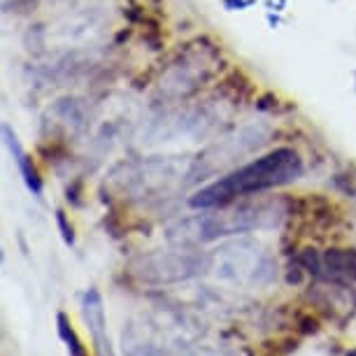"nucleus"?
<instances>
[{
	"instance_id": "5",
	"label": "nucleus",
	"mask_w": 356,
	"mask_h": 356,
	"mask_svg": "<svg viewBox=\"0 0 356 356\" xmlns=\"http://www.w3.org/2000/svg\"><path fill=\"white\" fill-rule=\"evenodd\" d=\"M214 91H217V96L224 98L228 105L243 107L254 100L257 84H254V79L247 75L243 68H231L228 72H224V77H219Z\"/></svg>"
},
{
	"instance_id": "4",
	"label": "nucleus",
	"mask_w": 356,
	"mask_h": 356,
	"mask_svg": "<svg viewBox=\"0 0 356 356\" xmlns=\"http://www.w3.org/2000/svg\"><path fill=\"white\" fill-rule=\"evenodd\" d=\"M82 317L86 328L93 335V347H96L98 356H114L110 335H107V319H105V307L103 298H100L98 289H89L82 298Z\"/></svg>"
},
{
	"instance_id": "8",
	"label": "nucleus",
	"mask_w": 356,
	"mask_h": 356,
	"mask_svg": "<svg viewBox=\"0 0 356 356\" xmlns=\"http://www.w3.org/2000/svg\"><path fill=\"white\" fill-rule=\"evenodd\" d=\"M56 324H58V335H61V340L65 342V347H68V354L70 356H89L86 347L82 345V340H79L77 331L70 326V319L65 317L63 312L56 317Z\"/></svg>"
},
{
	"instance_id": "10",
	"label": "nucleus",
	"mask_w": 356,
	"mask_h": 356,
	"mask_svg": "<svg viewBox=\"0 0 356 356\" xmlns=\"http://www.w3.org/2000/svg\"><path fill=\"white\" fill-rule=\"evenodd\" d=\"M56 224H58V231H61L65 245H72L75 243V228H72V224L68 221V214H65L63 210L56 212Z\"/></svg>"
},
{
	"instance_id": "3",
	"label": "nucleus",
	"mask_w": 356,
	"mask_h": 356,
	"mask_svg": "<svg viewBox=\"0 0 356 356\" xmlns=\"http://www.w3.org/2000/svg\"><path fill=\"white\" fill-rule=\"evenodd\" d=\"M210 259L193 252H159L138 257L131 264V273L147 282H175L184 280L207 268Z\"/></svg>"
},
{
	"instance_id": "2",
	"label": "nucleus",
	"mask_w": 356,
	"mask_h": 356,
	"mask_svg": "<svg viewBox=\"0 0 356 356\" xmlns=\"http://www.w3.org/2000/svg\"><path fill=\"white\" fill-rule=\"evenodd\" d=\"M275 224V210L270 205H226L203 210L189 219H182L168 228V240L177 247H191L210 240L240 235L254 228H266Z\"/></svg>"
},
{
	"instance_id": "7",
	"label": "nucleus",
	"mask_w": 356,
	"mask_h": 356,
	"mask_svg": "<svg viewBox=\"0 0 356 356\" xmlns=\"http://www.w3.org/2000/svg\"><path fill=\"white\" fill-rule=\"evenodd\" d=\"M324 270L335 280L356 282V250L354 247H333L321 257Z\"/></svg>"
},
{
	"instance_id": "6",
	"label": "nucleus",
	"mask_w": 356,
	"mask_h": 356,
	"mask_svg": "<svg viewBox=\"0 0 356 356\" xmlns=\"http://www.w3.org/2000/svg\"><path fill=\"white\" fill-rule=\"evenodd\" d=\"M3 136H5V143H8V147H10V152L15 154V161H17L19 172H22L26 186H29V189L35 193V196H40V193H42V177H40V170H38L35 161H33V156H31L29 152L22 149V145H19L17 136L12 133V129H10L8 124L3 126Z\"/></svg>"
},
{
	"instance_id": "11",
	"label": "nucleus",
	"mask_w": 356,
	"mask_h": 356,
	"mask_svg": "<svg viewBox=\"0 0 356 356\" xmlns=\"http://www.w3.org/2000/svg\"><path fill=\"white\" fill-rule=\"evenodd\" d=\"M156 3H159V0H156Z\"/></svg>"
},
{
	"instance_id": "1",
	"label": "nucleus",
	"mask_w": 356,
	"mask_h": 356,
	"mask_svg": "<svg viewBox=\"0 0 356 356\" xmlns=\"http://www.w3.org/2000/svg\"><path fill=\"white\" fill-rule=\"evenodd\" d=\"M303 175V159L291 147H275V149L261 154L259 159L250 161L224 175L217 182L198 189L189 198V205L196 210H212V207H226L238 203L240 198L252 193H264L280 189L300 179Z\"/></svg>"
},
{
	"instance_id": "9",
	"label": "nucleus",
	"mask_w": 356,
	"mask_h": 356,
	"mask_svg": "<svg viewBox=\"0 0 356 356\" xmlns=\"http://www.w3.org/2000/svg\"><path fill=\"white\" fill-rule=\"evenodd\" d=\"M42 5V0H3V12L8 17H31Z\"/></svg>"
}]
</instances>
